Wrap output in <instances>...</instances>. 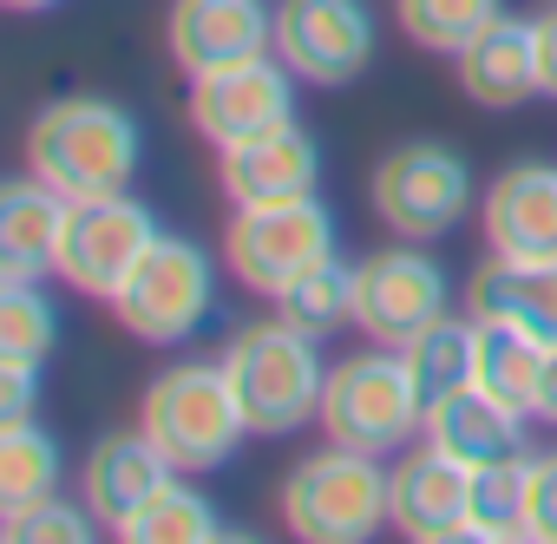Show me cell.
<instances>
[{
    "mask_svg": "<svg viewBox=\"0 0 557 544\" xmlns=\"http://www.w3.org/2000/svg\"><path fill=\"white\" fill-rule=\"evenodd\" d=\"M446 269L407 236L355 262V329H368L381 348H407L426 322L446 316Z\"/></svg>",
    "mask_w": 557,
    "mask_h": 544,
    "instance_id": "obj_12",
    "label": "cell"
},
{
    "mask_svg": "<svg viewBox=\"0 0 557 544\" xmlns=\"http://www.w3.org/2000/svg\"><path fill=\"white\" fill-rule=\"evenodd\" d=\"M374 217L407 236V243H440L446 230H459V217L472 210V171L453 145L440 138H407L374 164Z\"/></svg>",
    "mask_w": 557,
    "mask_h": 544,
    "instance_id": "obj_8",
    "label": "cell"
},
{
    "mask_svg": "<svg viewBox=\"0 0 557 544\" xmlns=\"http://www.w3.org/2000/svg\"><path fill=\"white\" fill-rule=\"evenodd\" d=\"M322 177V145L289 119L262 138L223 145L216 151V190L243 210V203H283V197H309Z\"/></svg>",
    "mask_w": 557,
    "mask_h": 544,
    "instance_id": "obj_14",
    "label": "cell"
},
{
    "mask_svg": "<svg viewBox=\"0 0 557 544\" xmlns=\"http://www.w3.org/2000/svg\"><path fill=\"white\" fill-rule=\"evenodd\" d=\"M322 342H309L302 329H289L283 316L249 322L223 342V374L236 387V407L249 420V433L283 440L309 420H322V394H329V368L315 355Z\"/></svg>",
    "mask_w": 557,
    "mask_h": 544,
    "instance_id": "obj_2",
    "label": "cell"
},
{
    "mask_svg": "<svg viewBox=\"0 0 557 544\" xmlns=\"http://www.w3.org/2000/svg\"><path fill=\"white\" fill-rule=\"evenodd\" d=\"M164 479H177V466L164 459V446L145 433V426H132V433H106L92 453H86V466H79V498H86V511L99 518V524H125Z\"/></svg>",
    "mask_w": 557,
    "mask_h": 544,
    "instance_id": "obj_18",
    "label": "cell"
},
{
    "mask_svg": "<svg viewBox=\"0 0 557 544\" xmlns=\"http://www.w3.org/2000/svg\"><path fill=\"white\" fill-rule=\"evenodd\" d=\"M322 433L335 446H355V453H400L413 440H426V394L407 368L400 348H368V355H348L329 368V394H322Z\"/></svg>",
    "mask_w": 557,
    "mask_h": 544,
    "instance_id": "obj_4",
    "label": "cell"
},
{
    "mask_svg": "<svg viewBox=\"0 0 557 544\" xmlns=\"http://www.w3.org/2000/svg\"><path fill=\"white\" fill-rule=\"evenodd\" d=\"M269 302H275V316H283L289 329H302L309 342H329L335 329L355 322V262L329 256V262L302 269L296 283H283Z\"/></svg>",
    "mask_w": 557,
    "mask_h": 544,
    "instance_id": "obj_23",
    "label": "cell"
},
{
    "mask_svg": "<svg viewBox=\"0 0 557 544\" xmlns=\"http://www.w3.org/2000/svg\"><path fill=\"white\" fill-rule=\"evenodd\" d=\"M210 302H216L210 256L190 236H158L125 276V289L112 296V316L145 348H184L210 322Z\"/></svg>",
    "mask_w": 557,
    "mask_h": 544,
    "instance_id": "obj_6",
    "label": "cell"
},
{
    "mask_svg": "<svg viewBox=\"0 0 557 544\" xmlns=\"http://www.w3.org/2000/svg\"><path fill=\"white\" fill-rule=\"evenodd\" d=\"M269 40H275L269 0H171V21H164V47L184 66V79L269 53Z\"/></svg>",
    "mask_w": 557,
    "mask_h": 544,
    "instance_id": "obj_13",
    "label": "cell"
},
{
    "mask_svg": "<svg viewBox=\"0 0 557 544\" xmlns=\"http://www.w3.org/2000/svg\"><path fill=\"white\" fill-rule=\"evenodd\" d=\"M466 309L479 322H511L557 348V256H492L472 269Z\"/></svg>",
    "mask_w": 557,
    "mask_h": 544,
    "instance_id": "obj_17",
    "label": "cell"
},
{
    "mask_svg": "<svg viewBox=\"0 0 557 544\" xmlns=\"http://www.w3.org/2000/svg\"><path fill=\"white\" fill-rule=\"evenodd\" d=\"M472 537H531V453L472 466Z\"/></svg>",
    "mask_w": 557,
    "mask_h": 544,
    "instance_id": "obj_26",
    "label": "cell"
},
{
    "mask_svg": "<svg viewBox=\"0 0 557 544\" xmlns=\"http://www.w3.org/2000/svg\"><path fill=\"white\" fill-rule=\"evenodd\" d=\"M92 511H86V498L79 505H66V498H40V505H27V511H8L0 518V537L8 544H47V537H60V544H86L92 537Z\"/></svg>",
    "mask_w": 557,
    "mask_h": 544,
    "instance_id": "obj_30",
    "label": "cell"
},
{
    "mask_svg": "<svg viewBox=\"0 0 557 544\" xmlns=\"http://www.w3.org/2000/svg\"><path fill=\"white\" fill-rule=\"evenodd\" d=\"M138 426L164 446V459H171L177 472H210V466H223V459L243 446V433H249L223 361H203V355L164 368V374L145 387Z\"/></svg>",
    "mask_w": 557,
    "mask_h": 544,
    "instance_id": "obj_5",
    "label": "cell"
},
{
    "mask_svg": "<svg viewBox=\"0 0 557 544\" xmlns=\"http://www.w3.org/2000/svg\"><path fill=\"white\" fill-rule=\"evenodd\" d=\"M66 210H73V197H60V190L40 184L34 171L0 190V283H40V276H60Z\"/></svg>",
    "mask_w": 557,
    "mask_h": 544,
    "instance_id": "obj_19",
    "label": "cell"
},
{
    "mask_svg": "<svg viewBox=\"0 0 557 544\" xmlns=\"http://www.w3.org/2000/svg\"><path fill=\"white\" fill-rule=\"evenodd\" d=\"M223 524H216V505L197 492V485H184V479H164L125 524H119V537H132V544H210Z\"/></svg>",
    "mask_w": 557,
    "mask_h": 544,
    "instance_id": "obj_27",
    "label": "cell"
},
{
    "mask_svg": "<svg viewBox=\"0 0 557 544\" xmlns=\"http://www.w3.org/2000/svg\"><path fill=\"white\" fill-rule=\"evenodd\" d=\"M158 217L151 203H138L132 190L119 197H79L66 210V243H60V283L92 296V302H112L125 289V276L138 269V256L158 243Z\"/></svg>",
    "mask_w": 557,
    "mask_h": 544,
    "instance_id": "obj_9",
    "label": "cell"
},
{
    "mask_svg": "<svg viewBox=\"0 0 557 544\" xmlns=\"http://www.w3.org/2000/svg\"><path fill=\"white\" fill-rule=\"evenodd\" d=\"M60 342V316L40 296V283H0V355H53Z\"/></svg>",
    "mask_w": 557,
    "mask_h": 544,
    "instance_id": "obj_29",
    "label": "cell"
},
{
    "mask_svg": "<svg viewBox=\"0 0 557 544\" xmlns=\"http://www.w3.org/2000/svg\"><path fill=\"white\" fill-rule=\"evenodd\" d=\"M34 394H40V361H27V355H0V426L34 420Z\"/></svg>",
    "mask_w": 557,
    "mask_h": 544,
    "instance_id": "obj_31",
    "label": "cell"
},
{
    "mask_svg": "<svg viewBox=\"0 0 557 544\" xmlns=\"http://www.w3.org/2000/svg\"><path fill=\"white\" fill-rule=\"evenodd\" d=\"M283 524L302 544H368L394 524V472L374 453L329 440L283 479Z\"/></svg>",
    "mask_w": 557,
    "mask_h": 544,
    "instance_id": "obj_3",
    "label": "cell"
},
{
    "mask_svg": "<svg viewBox=\"0 0 557 544\" xmlns=\"http://www.w3.org/2000/svg\"><path fill=\"white\" fill-rule=\"evenodd\" d=\"M407 368H413V381H420V394H426V407L433 400H446L453 387H472V361H479V316L466 309V316H440V322H426L407 348Z\"/></svg>",
    "mask_w": 557,
    "mask_h": 544,
    "instance_id": "obj_24",
    "label": "cell"
},
{
    "mask_svg": "<svg viewBox=\"0 0 557 544\" xmlns=\"http://www.w3.org/2000/svg\"><path fill=\"white\" fill-rule=\"evenodd\" d=\"M394 524L413 544H466L472 537V466L440 446H420L394 466Z\"/></svg>",
    "mask_w": 557,
    "mask_h": 544,
    "instance_id": "obj_15",
    "label": "cell"
},
{
    "mask_svg": "<svg viewBox=\"0 0 557 544\" xmlns=\"http://www.w3.org/2000/svg\"><path fill=\"white\" fill-rule=\"evenodd\" d=\"M544 342L511 329V322H479V361H472V387H485L492 400H505L511 413L537 420V387H544Z\"/></svg>",
    "mask_w": 557,
    "mask_h": 544,
    "instance_id": "obj_22",
    "label": "cell"
},
{
    "mask_svg": "<svg viewBox=\"0 0 557 544\" xmlns=\"http://www.w3.org/2000/svg\"><path fill=\"white\" fill-rule=\"evenodd\" d=\"M60 440L40 433L34 420L21 426H0V518L27 511L40 498H60Z\"/></svg>",
    "mask_w": 557,
    "mask_h": 544,
    "instance_id": "obj_25",
    "label": "cell"
},
{
    "mask_svg": "<svg viewBox=\"0 0 557 544\" xmlns=\"http://www.w3.org/2000/svg\"><path fill=\"white\" fill-rule=\"evenodd\" d=\"M329 256H335V217L315 190L283 197V203H243L223 230L230 276L256 296H275L283 283H296L302 269H315Z\"/></svg>",
    "mask_w": 557,
    "mask_h": 544,
    "instance_id": "obj_7",
    "label": "cell"
},
{
    "mask_svg": "<svg viewBox=\"0 0 557 544\" xmlns=\"http://www.w3.org/2000/svg\"><path fill=\"white\" fill-rule=\"evenodd\" d=\"M275 53L302 86L342 92L374 66V14L368 0H275Z\"/></svg>",
    "mask_w": 557,
    "mask_h": 544,
    "instance_id": "obj_11",
    "label": "cell"
},
{
    "mask_svg": "<svg viewBox=\"0 0 557 544\" xmlns=\"http://www.w3.org/2000/svg\"><path fill=\"white\" fill-rule=\"evenodd\" d=\"M537 420L557 426V348L544 355V387H537Z\"/></svg>",
    "mask_w": 557,
    "mask_h": 544,
    "instance_id": "obj_34",
    "label": "cell"
},
{
    "mask_svg": "<svg viewBox=\"0 0 557 544\" xmlns=\"http://www.w3.org/2000/svg\"><path fill=\"white\" fill-rule=\"evenodd\" d=\"M479 230L492 256H557V164H511L485 184Z\"/></svg>",
    "mask_w": 557,
    "mask_h": 544,
    "instance_id": "obj_16",
    "label": "cell"
},
{
    "mask_svg": "<svg viewBox=\"0 0 557 544\" xmlns=\"http://www.w3.org/2000/svg\"><path fill=\"white\" fill-rule=\"evenodd\" d=\"M531 537L557 544V453H531Z\"/></svg>",
    "mask_w": 557,
    "mask_h": 544,
    "instance_id": "obj_32",
    "label": "cell"
},
{
    "mask_svg": "<svg viewBox=\"0 0 557 544\" xmlns=\"http://www.w3.org/2000/svg\"><path fill=\"white\" fill-rule=\"evenodd\" d=\"M14 14H40V8H60V0H8Z\"/></svg>",
    "mask_w": 557,
    "mask_h": 544,
    "instance_id": "obj_35",
    "label": "cell"
},
{
    "mask_svg": "<svg viewBox=\"0 0 557 544\" xmlns=\"http://www.w3.org/2000/svg\"><path fill=\"white\" fill-rule=\"evenodd\" d=\"M531 34H537V92H550V99H557V8H550V14H537V21H531Z\"/></svg>",
    "mask_w": 557,
    "mask_h": 544,
    "instance_id": "obj_33",
    "label": "cell"
},
{
    "mask_svg": "<svg viewBox=\"0 0 557 544\" xmlns=\"http://www.w3.org/2000/svg\"><path fill=\"white\" fill-rule=\"evenodd\" d=\"M505 8L498 0H394V21L426 53H466Z\"/></svg>",
    "mask_w": 557,
    "mask_h": 544,
    "instance_id": "obj_28",
    "label": "cell"
},
{
    "mask_svg": "<svg viewBox=\"0 0 557 544\" xmlns=\"http://www.w3.org/2000/svg\"><path fill=\"white\" fill-rule=\"evenodd\" d=\"M289 119H296V73L275 47L190 79V125L216 151L243 145V138H262V132L289 125Z\"/></svg>",
    "mask_w": 557,
    "mask_h": 544,
    "instance_id": "obj_10",
    "label": "cell"
},
{
    "mask_svg": "<svg viewBox=\"0 0 557 544\" xmlns=\"http://www.w3.org/2000/svg\"><path fill=\"white\" fill-rule=\"evenodd\" d=\"M453 60H459L466 99L485 106V112H511V106H524V99L537 92V34H531V21L498 14V21H492L466 53H453Z\"/></svg>",
    "mask_w": 557,
    "mask_h": 544,
    "instance_id": "obj_21",
    "label": "cell"
},
{
    "mask_svg": "<svg viewBox=\"0 0 557 544\" xmlns=\"http://www.w3.org/2000/svg\"><path fill=\"white\" fill-rule=\"evenodd\" d=\"M531 413H511L505 400H492L485 387H453L446 400L426 407V446L453 453L459 466H492V459H518L531 453L524 440Z\"/></svg>",
    "mask_w": 557,
    "mask_h": 544,
    "instance_id": "obj_20",
    "label": "cell"
},
{
    "mask_svg": "<svg viewBox=\"0 0 557 544\" xmlns=\"http://www.w3.org/2000/svg\"><path fill=\"white\" fill-rule=\"evenodd\" d=\"M27 171L60 197H119L138 171V125L112 99H53L27 125Z\"/></svg>",
    "mask_w": 557,
    "mask_h": 544,
    "instance_id": "obj_1",
    "label": "cell"
}]
</instances>
